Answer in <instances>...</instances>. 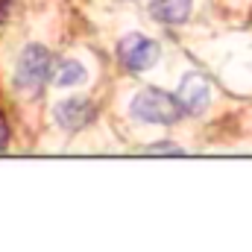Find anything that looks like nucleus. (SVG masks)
<instances>
[{
  "label": "nucleus",
  "mask_w": 252,
  "mask_h": 252,
  "mask_svg": "<svg viewBox=\"0 0 252 252\" xmlns=\"http://www.w3.org/2000/svg\"><path fill=\"white\" fill-rule=\"evenodd\" d=\"M179 103L185 109V115H205V109L211 106V85L202 73H185L182 85H179Z\"/></svg>",
  "instance_id": "20e7f679"
},
{
  "label": "nucleus",
  "mask_w": 252,
  "mask_h": 252,
  "mask_svg": "<svg viewBox=\"0 0 252 252\" xmlns=\"http://www.w3.org/2000/svg\"><path fill=\"white\" fill-rule=\"evenodd\" d=\"M129 112H132V118L141 121V124H158V126L179 124L182 115H185V109H182V103H179V94L173 97V94H167V91H161V88H156V85L141 88V91L132 97Z\"/></svg>",
  "instance_id": "f257e3e1"
},
{
  "label": "nucleus",
  "mask_w": 252,
  "mask_h": 252,
  "mask_svg": "<svg viewBox=\"0 0 252 252\" xmlns=\"http://www.w3.org/2000/svg\"><path fill=\"white\" fill-rule=\"evenodd\" d=\"M6 144H9V124H6V118L0 115V150H6Z\"/></svg>",
  "instance_id": "1a4fd4ad"
},
{
  "label": "nucleus",
  "mask_w": 252,
  "mask_h": 252,
  "mask_svg": "<svg viewBox=\"0 0 252 252\" xmlns=\"http://www.w3.org/2000/svg\"><path fill=\"white\" fill-rule=\"evenodd\" d=\"M144 153H150V156H156V153H167V156H182V147H176V144H150V147H144Z\"/></svg>",
  "instance_id": "6e6552de"
},
{
  "label": "nucleus",
  "mask_w": 252,
  "mask_h": 252,
  "mask_svg": "<svg viewBox=\"0 0 252 252\" xmlns=\"http://www.w3.org/2000/svg\"><path fill=\"white\" fill-rule=\"evenodd\" d=\"M56 124L67 129V132H76L82 126H88L97 115V106L88 100V97H67L62 103H56Z\"/></svg>",
  "instance_id": "39448f33"
},
{
  "label": "nucleus",
  "mask_w": 252,
  "mask_h": 252,
  "mask_svg": "<svg viewBox=\"0 0 252 252\" xmlns=\"http://www.w3.org/2000/svg\"><path fill=\"white\" fill-rule=\"evenodd\" d=\"M193 0H150V15L158 24H185L190 18Z\"/></svg>",
  "instance_id": "423d86ee"
},
{
  "label": "nucleus",
  "mask_w": 252,
  "mask_h": 252,
  "mask_svg": "<svg viewBox=\"0 0 252 252\" xmlns=\"http://www.w3.org/2000/svg\"><path fill=\"white\" fill-rule=\"evenodd\" d=\"M118 56H121V64L126 70L141 73V70H150V67L158 64L161 47H158V41H153V38H147L141 32H129L118 44Z\"/></svg>",
  "instance_id": "7ed1b4c3"
},
{
  "label": "nucleus",
  "mask_w": 252,
  "mask_h": 252,
  "mask_svg": "<svg viewBox=\"0 0 252 252\" xmlns=\"http://www.w3.org/2000/svg\"><path fill=\"white\" fill-rule=\"evenodd\" d=\"M85 67L76 62V59H64L53 67V82L59 85V88H70V85H79V82H85Z\"/></svg>",
  "instance_id": "0eeeda50"
},
{
  "label": "nucleus",
  "mask_w": 252,
  "mask_h": 252,
  "mask_svg": "<svg viewBox=\"0 0 252 252\" xmlns=\"http://www.w3.org/2000/svg\"><path fill=\"white\" fill-rule=\"evenodd\" d=\"M47 79H53L50 50L41 44H27L18 59V67H15V88L24 94H38Z\"/></svg>",
  "instance_id": "f03ea898"
}]
</instances>
